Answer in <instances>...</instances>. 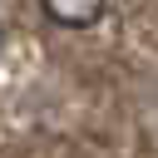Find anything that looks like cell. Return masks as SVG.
Listing matches in <instances>:
<instances>
[{
	"mask_svg": "<svg viewBox=\"0 0 158 158\" xmlns=\"http://www.w3.org/2000/svg\"><path fill=\"white\" fill-rule=\"evenodd\" d=\"M40 10L59 25V30H89L109 15V0H40Z\"/></svg>",
	"mask_w": 158,
	"mask_h": 158,
	"instance_id": "1",
	"label": "cell"
}]
</instances>
